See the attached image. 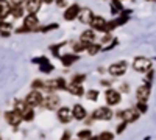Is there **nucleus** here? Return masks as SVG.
Segmentation results:
<instances>
[{
	"label": "nucleus",
	"instance_id": "nucleus-9",
	"mask_svg": "<svg viewBox=\"0 0 156 140\" xmlns=\"http://www.w3.org/2000/svg\"><path fill=\"white\" fill-rule=\"evenodd\" d=\"M80 5H76V3H73V5H70V6H67L66 8V11H64V19H66L67 22H70V20H75L76 17H78V12H80Z\"/></svg>",
	"mask_w": 156,
	"mask_h": 140
},
{
	"label": "nucleus",
	"instance_id": "nucleus-31",
	"mask_svg": "<svg viewBox=\"0 0 156 140\" xmlns=\"http://www.w3.org/2000/svg\"><path fill=\"white\" fill-rule=\"evenodd\" d=\"M84 80H86V75H83V73H80V75H73V76H72V83H76V84H81Z\"/></svg>",
	"mask_w": 156,
	"mask_h": 140
},
{
	"label": "nucleus",
	"instance_id": "nucleus-42",
	"mask_svg": "<svg viewBox=\"0 0 156 140\" xmlns=\"http://www.w3.org/2000/svg\"><path fill=\"white\" fill-rule=\"evenodd\" d=\"M53 0H42V3H51Z\"/></svg>",
	"mask_w": 156,
	"mask_h": 140
},
{
	"label": "nucleus",
	"instance_id": "nucleus-26",
	"mask_svg": "<svg viewBox=\"0 0 156 140\" xmlns=\"http://www.w3.org/2000/svg\"><path fill=\"white\" fill-rule=\"evenodd\" d=\"M28 108H30V106H28L27 103H25V101H17V103H16V111H17V112H20V114H23Z\"/></svg>",
	"mask_w": 156,
	"mask_h": 140
},
{
	"label": "nucleus",
	"instance_id": "nucleus-10",
	"mask_svg": "<svg viewBox=\"0 0 156 140\" xmlns=\"http://www.w3.org/2000/svg\"><path fill=\"white\" fill-rule=\"evenodd\" d=\"M105 98H106V103L109 106H114V104H119L120 103V94L114 90V89H108L105 92Z\"/></svg>",
	"mask_w": 156,
	"mask_h": 140
},
{
	"label": "nucleus",
	"instance_id": "nucleus-3",
	"mask_svg": "<svg viewBox=\"0 0 156 140\" xmlns=\"http://www.w3.org/2000/svg\"><path fill=\"white\" fill-rule=\"evenodd\" d=\"M126 70H128L126 61H117V62H112V64L109 66V69H108V72H109L112 76H122Z\"/></svg>",
	"mask_w": 156,
	"mask_h": 140
},
{
	"label": "nucleus",
	"instance_id": "nucleus-22",
	"mask_svg": "<svg viewBox=\"0 0 156 140\" xmlns=\"http://www.w3.org/2000/svg\"><path fill=\"white\" fill-rule=\"evenodd\" d=\"M86 50H87V53H89L90 56H94V55H97L100 50H101V45H100V44H95V42H90Z\"/></svg>",
	"mask_w": 156,
	"mask_h": 140
},
{
	"label": "nucleus",
	"instance_id": "nucleus-6",
	"mask_svg": "<svg viewBox=\"0 0 156 140\" xmlns=\"http://www.w3.org/2000/svg\"><path fill=\"white\" fill-rule=\"evenodd\" d=\"M5 118H6V121L11 125V126H19L20 125V121L23 120V117H22V114L20 112H17L16 109L14 111H8V112H5Z\"/></svg>",
	"mask_w": 156,
	"mask_h": 140
},
{
	"label": "nucleus",
	"instance_id": "nucleus-30",
	"mask_svg": "<svg viewBox=\"0 0 156 140\" xmlns=\"http://www.w3.org/2000/svg\"><path fill=\"white\" fill-rule=\"evenodd\" d=\"M86 97H87V100H90V101H95V100L98 98V90H95V89H92V90H87Z\"/></svg>",
	"mask_w": 156,
	"mask_h": 140
},
{
	"label": "nucleus",
	"instance_id": "nucleus-15",
	"mask_svg": "<svg viewBox=\"0 0 156 140\" xmlns=\"http://www.w3.org/2000/svg\"><path fill=\"white\" fill-rule=\"evenodd\" d=\"M11 14V2L9 0H0V20H5Z\"/></svg>",
	"mask_w": 156,
	"mask_h": 140
},
{
	"label": "nucleus",
	"instance_id": "nucleus-28",
	"mask_svg": "<svg viewBox=\"0 0 156 140\" xmlns=\"http://www.w3.org/2000/svg\"><path fill=\"white\" fill-rule=\"evenodd\" d=\"M117 27V20H111V22H106V25H105V28H103V33H111L114 28Z\"/></svg>",
	"mask_w": 156,
	"mask_h": 140
},
{
	"label": "nucleus",
	"instance_id": "nucleus-19",
	"mask_svg": "<svg viewBox=\"0 0 156 140\" xmlns=\"http://www.w3.org/2000/svg\"><path fill=\"white\" fill-rule=\"evenodd\" d=\"M94 39H95V33H94V30H84V31L81 33V36H80V41L84 42L86 45H89L90 42H94Z\"/></svg>",
	"mask_w": 156,
	"mask_h": 140
},
{
	"label": "nucleus",
	"instance_id": "nucleus-27",
	"mask_svg": "<svg viewBox=\"0 0 156 140\" xmlns=\"http://www.w3.org/2000/svg\"><path fill=\"white\" fill-rule=\"evenodd\" d=\"M22 117H23V120H27V121H31V120L34 118V112H33V109H31V108H28L27 111H25V112L22 114Z\"/></svg>",
	"mask_w": 156,
	"mask_h": 140
},
{
	"label": "nucleus",
	"instance_id": "nucleus-24",
	"mask_svg": "<svg viewBox=\"0 0 156 140\" xmlns=\"http://www.w3.org/2000/svg\"><path fill=\"white\" fill-rule=\"evenodd\" d=\"M122 11V3L120 0H111V12L112 14H117V12Z\"/></svg>",
	"mask_w": 156,
	"mask_h": 140
},
{
	"label": "nucleus",
	"instance_id": "nucleus-41",
	"mask_svg": "<svg viewBox=\"0 0 156 140\" xmlns=\"http://www.w3.org/2000/svg\"><path fill=\"white\" fill-rule=\"evenodd\" d=\"M128 89H129V86H128V84H122V87H120V90H122V92H126Z\"/></svg>",
	"mask_w": 156,
	"mask_h": 140
},
{
	"label": "nucleus",
	"instance_id": "nucleus-40",
	"mask_svg": "<svg viewBox=\"0 0 156 140\" xmlns=\"http://www.w3.org/2000/svg\"><path fill=\"white\" fill-rule=\"evenodd\" d=\"M111 41V36L109 34H106L105 37H103V41H101V44H106V42H109Z\"/></svg>",
	"mask_w": 156,
	"mask_h": 140
},
{
	"label": "nucleus",
	"instance_id": "nucleus-13",
	"mask_svg": "<svg viewBox=\"0 0 156 140\" xmlns=\"http://www.w3.org/2000/svg\"><path fill=\"white\" fill-rule=\"evenodd\" d=\"M92 17H94V12L90 11L89 8H81V9H80V12H78V17H76V19L80 20L81 23L87 25V23H90Z\"/></svg>",
	"mask_w": 156,
	"mask_h": 140
},
{
	"label": "nucleus",
	"instance_id": "nucleus-4",
	"mask_svg": "<svg viewBox=\"0 0 156 140\" xmlns=\"http://www.w3.org/2000/svg\"><path fill=\"white\" fill-rule=\"evenodd\" d=\"M42 104H44V106H45V109H48V111H55V109H58V108H59L61 101H59V97H58V95H55L53 92H50V94L44 98Z\"/></svg>",
	"mask_w": 156,
	"mask_h": 140
},
{
	"label": "nucleus",
	"instance_id": "nucleus-33",
	"mask_svg": "<svg viewBox=\"0 0 156 140\" xmlns=\"http://www.w3.org/2000/svg\"><path fill=\"white\" fill-rule=\"evenodd\" d=\"M33 89H36V90H41V89H44V83L41 81V80H36V81H33Z\"/></svg>",
	"mask_w": 156,
	"mask_h": 140
},
{
	"label": "nucleus",
	"instance_id": "nucleus-18",
	"mask_svg": "<svg viewBox=\"0 0 156 140\" xmlns=\"http://www.w3.org/2000/svg\"><path fill=\"white\" fill-rule=\"evenodd\" d=\"M67 90L72 94V95H76V97H81V95H84V89H83V86L81 84H76V83H70L67 87Z\"/></svg>",
	"mask_w": 156,
	"mask_h": 140
},
{
	"label": "nucleus",
	"instance_id": "nucleus-17",
	"mask_svg": "<svg viewBox=\"0 0 156 140\" xmlns=\"http://www.w3.org/2000/svg\"><path fill=\"white\" fill-rule=\"evenodd\" d=\"M136 97H137L139 101H147V98L150 97V86H148V84H144V86L137 87Z\"/></svg>",
	"mask_w": 156,
	"mask_h": 140
},
{
	"label": "nucleus",
	"instance_id": "nucleus-25",
	"mask_svg": "<svg viewBox=\"0 0 156 140\" xmlns=\"http://www.w3.org/2000/svg\"><path fill=\"white\" fill-rule=\"evenodd\" d=\"M72 48H73V52H75V53H80V52H83V50L87 48V45H86L84 42H81V41H78V42L72 44Z\"/></svg>",
	"mask_w": 156,
	"mask_h": 140
},
{
	"label": "nucleus",
	"instance_id": "nucleus-16",
	"mask_svg": "<svg viewBox=\"0 0 156 140\" xmlns=\"http://www.w3.org/2000/svg\"><path fill=\"white\" fill-rule=\"evenodd\" d=\"M72 115H73L75 120H84L86 115H87V112H86V109H84L81 104H73V108H72Z\"/></svg>",
	"mask_w": 156,
	"mask_h": 140
},
{
	"label": "nucleus",
	"instance_id": "nucleus-32",
	"mask_svg": "<svg viewBox=\"0 0 156 140\" xmlns=\"http://www.w3.org/2000/svg\"><path fill=\"white\" fill-rule=\"evenodd\" d=\"M112 138H114V135L111 132H101L98 135V140H112Z\"/></svg>",
	"mask_w": 156,
	"mask_h": 140
},
{
	"label": "nucleus",
	"instance_id": "nucleus-8",
	"mask_svg": "<svg viewBox=\"0 0 156 140\" xmlns=\"http://www.w3.org/2000/svg\"><path fill=\"white\" fill-rule=\"evenodd\" d=\"M37 25H39V20H37L36 14H30L28 12V14L23 17V27L27 28L28 31H36Z\"/></svg>",
	"mask_w": 156,
	"mask_h": 140
},
{
	"label": "nucleus",
	"instance_id": "nucleus-44",
	"mask_svg": "<svg viewBox=\"0 0 156 140\" xmlns=\"http://www.w3.org/2000/svg\"><path fill=\"white\" fill-rule=\"evenodd\" d=\"M0 140H2V137H0Z\"/></svg>",
	"mask_w": 156,
	"mask_h": 140
},
{
	"label": "nucleus",
	"instance_id": "nucleus-5",
	"mask_svg": "<svg viewBox=\"0 0 156 140\" xmlns=\"http://www.w3.org/2000/svg\"><path fill=\"white\" fill-rule=\"evenodd\" d=\"M92 118L94 120H111L112 118V111L106 106H103V108H98L94 111L92 114Z\"/></svg>",
	"mask_w": 156,
	"mask_h": 140
},
{
	"label": "nucleus",
	"instance_id": "nucleus-14",
	"mask_svg": "<svg viewBox=\"0 0 156 140\" xmlns=\"http://www.w3.org/2000/svg\"><path fill=\"white\" fill-rule=\"evenodd\" d=\"M89 25H90V28H92V30L103 31V28H105V25H106V20H105V17H101V16H94Z\"/></svg>",
	"mask_w": 156,
	"mask_h": 140
},
{
	"label": "nucleus",
	"instance_id": "nucleus-1",
	"mask_svg": "<svg viewBox=\"0 0 156 140\" xmlns=\"http://www.w3.org/2000/svg\"><path fill=\"white\" fill-rule=\"evenodd\" d=\"M153 64H151V61L148 58H144V56H139L133 61V69L139 73H145L148 70H151Z\"/></svg>",
	"mask_w": 156,
	"mask_h": 140
},
{
	"label": "nucleus",
	"instance_id": "nucleus-35",
	"mask_svg": "<svg viewBox=\"0 0 156 140\" xmlns=\"http://www.w3.org/2000/svg\"><path fill=\"white\" fill-rule=\"evenodd\" d=\"M78 137H80V138H87V137H90V131L89 129H84L81 132H78Z\"/></svg>",
	"mask_w": 156,
	"mask_h": 140
},
{
	"label": "nucleus",
	"instance_id": "nucleus-12",
	"mask_svg": "<svg viewBox=\"0 0 156 140\" xmlns=\"http://www.w3.org/2000/svg\"><path fill=\"white\" fill-rule=\"evenodd\" d=\"M25 9H27L30 14H36V12L41 9L42 6V0H25Z\"/></svg>",
	"mask_w": 156,
	"mask_h": 140
},
{
	"label": "nucleus",
	"instance_id": "nucleus-20",
	"mask_svg": "<svg viewBox=\"0 0 156 140\" xmlns=\"http://www.w3.org/2000/svg\"><path fill=\"white\" fill-rule=\"evenodd\" d=\"M23 11H25V6L23 5H12L11 3V14L14 19H20L23 17Z\"/></svg>",
	"mask_w": 156,
	"mask_h": 140
},
{
	"label": "nucleus",
	"instance_id": "nucleus-29",
	"mask_svg": "<svg viewBox=\"0 0 156 140\" xmlns=\"http://www.w3.org/2000/svg\"><path fill=\"white\" fill-rule=\"evenodd\" d=\"M11 30H12V25L9 22L0 20V31H11Z\"/></svg>",
	"mask_w": 156,
	"mask_h": 140
},
{
	"label": "nucleus",
	"instance_id": "nucleus-7",
	"mask_svg": "<svg viewBox=\"0 0 156 140\" xmlns=\"http://www.w3.org/2000/svg\"><path fill=\"white\" fill-rule=\"evenodd\" d=\"M117 115H120V118H123V121H126V123H133L139 118V111L137 109H126V111L119 112Z\"/></svg>",
	"mask_w": 156,
	"mask_h": 140
},
{
	"label": "nucleus",
	"instance_id": "nucleus-43",
	"mask_svg": "<svg viewBox=\"0 0 156 140\" xmlns=\"http://www.w3.org/2000/svg\"><path fill=\"white\" fill-rule=\"evenodd\" d=\"M90 140H98V137H94V138H90Z\"/></svg>",
	"mask_w": 156,
	"mask_h": 140
},
{
	"label": "nucleus",
	"instance_id": "nucleus-37",
	"mask_svg": "<svg viewBox=\"0 0 156 140\" xmlns=\"http://www.w3.org/2000/svg\"><path fill=\"white\" fill-rule=\"evenodd\" d=\"M56 5H58L59 8H64V6L67 5V2H66V0H56Z\"/></svg>",
	"mask_w": 156,
	"mask_h": 140
},
{
	"label": "nucleus",
	"instance_id": "nucleus-39",
	"mask_svg": "<svg viewBox=\"0 0 156 140\" xmlns=\"http://www.w3.org/2000/svg\"><path fill=\"white\" fill-rule=\"evenodd\" d=\"M9 2H11L12 5H22V3L25 2V0H9Z\"/></svg>",
	"mask_w": 156,
	"mask_h": 140
},
{
	"label": "nucleus",
	"instance_id": "nucleus-23",
	"mask_svg": "<svg viewBox=\"0 0 156 140\" xmlns=\"http://www.w3.org/2000/svg\"><path fill=\"white\" fill-rule=\"evenodd\" d=\"M39 64H41V72H44V73H50L51 70H53V66L48 64L45 58H41V59H39Z\"/></svg>",
	"mask_w": 156,
	"mask_h": 140
},
{
	"label": "nucleus",
	"instance_id": "nucleus-36",
	"mask_svg": "<svg viewBox=\"0 0 156 140\" xmlns=\"http://www.w3.org/2000/svg\"><path fill=\"white\" fill-rule=\"evenodd\" d=\"M137 108H139L140 112H145V111H147V103H145V101H139V103H137Z\"/></svg>",
	"mask_w": 156,
	"mask_h": 140
},
{
	"label": "nucleus",
	"instance_id": "nucleus-21",
	"mask_svg": "<svg viewBox=\"0 0 156 140\" xmlns=\"http://www.w3.org/2000/svg\"><path fill=\"white\" fill-rule=\"evenodd\" d=\"M78 59V56L76 55H62V58H61V61H62V64L66 66V67H69V66H72L73 62Z\"/></svg>",
	"mask_w": 156,
	"mask_h": 140
},
{
	"label": "nucleus",
	"instance_id": "nucleus-34",
	"mask_svg": "<svg viewBox=\"0 0 156 140\" xmlns=\"http://www.w3.org/2000/svg\"><path fill=\"white\" fill-rule=\"evenodd\" d=\"M53 28H58V23H51V25H45L44 28H39V31H50Z\"/></svg>",
	"mask_w": 156,
	"mask_h": 140
},
{
	"label": "nucleus",
	"instance_id": "nucleus-2",
	"mask_svg": "<svg viewBox=\"0 0 156 140\" xmlns=\"http://www.w3.org/2000/svg\"><path fill=\"white\" fill-rule=\"evenodd\" d=\"M42 101H44V95L41 94V90H36V89H33V90L25 97V103H27L30 108L41 106Z\"/></svg>",
	"mask_w": 156,
	"mask_h": 140
},
{
	"label": "nucleus",
	"instance_id": "nucleus-11",
	"mask_svg": "<svg viewBox=\"0 0 156 140\" xmlns=\"http://www.w3.org/2000/svg\"><path fill=\"white\" fill-rule=\"evenodd\" d=\"M56 117H58V120H59L61 123H69V121H72V118H73L72 111H70L69 108H66V106H62V108L58 109Z\"/></svg>",
	"mask_w": 156,
	"mask_h": 140
},
{
	"label": "nucleus",
	"instance_id": "nucleus-38",
	"mask_svg": "<svg viewBox=\"0 0 156 140\" xmlns=\"http://www.w3.org/2000/svg\"><path fill=\"white\" fill-rule=\"evenodd\" d=\"M125 126H126V121H123L122 125H119V126H117V132H123V129H125Z\"/></svg>",
	"mask_w": 156,
	"mask_h": 140
}]
</instances>
